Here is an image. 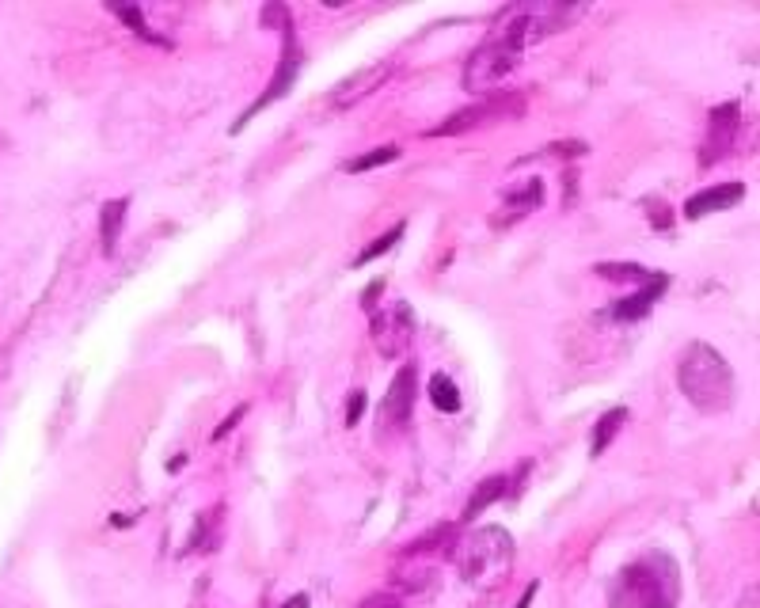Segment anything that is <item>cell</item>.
<instances>
[{"label":"cell","instance_id":"1","mask_svg":"<svg viewBox=\"0 0 760 608\" xmlns=\"http://www.w3.org/2000/svg\"><path fill=\"white\" fill-rule=\"evenodd\" d=\"M578 16H582V8H563V4H517V8H510L468 57L464 92H494L521 65L529 46L563 31L570 19Z\"/></svg>","mask_w":760,"mask_h":608},{"label":"cell","instance_id":"17","mask_svg":"<svg viewBox=\"0 0 760 608\" xmlns=\"http://www.w3.org/2000/svg\"><path fill=\"white\" fill-rule=\"evenodd\" d=\"M597 274L608 278V282H631V285H646L658 270H646L639 263H597Z\"/></svg>","mask_w":760,"mask_h":608},{"label":"cell","instance_id":"24","mask_svg":"<svg viewBox=\"0 0 760 608\" xmlns=\"http://www.w3.org/2000/svg\"><path fill=\"white\" fill-rule=\"evenodd\" d=\"M358 608H403V601H399V597H392V593H369V597H365Z\"/></svg>","mask_w":760,"mask_h":608},{"label":"cell","instance_id":"13","mask_svg":"<svg viewBox=\"0 0 760 608\" xmlns=\"http://www.w3.org/2000/svg\"><path fill=\"white\" fill-rule=\"evenodd\" d=\"M126 209H130V198H114V202H103V209H99V244H103L107 259L118 251V236H122V225H126Z\"/></svg>","mask_w":760,"mask_h":608},{"label":"cell","instance_id":"5","mask_svg":"<svg viewBox=\"0 0 760 608\" xmlns=\"http://www.w3.org/2000/svg\"><path fill=\"white\" fill-rule=\"evenodd\" d=\"M525 107H529V92L525 88H517V92H491L487 99L472 103V107L449 114L441 126L430 130V137H456V133L479 130V126H494V122H513V118L525 114Z\"/></svg>","mask_w":760,"mask_h":608},{"label":"cell","instance_id":"27","mask_svg":"<svg viewBox=\"0 0 760 608\" xmlns=\"http://www.w3.org/2000/svg\"><path fill=\"white\" fill-rule=\"evenodd\" d=\"M282 608H308V593H297L293 601H285Z\"/></svg>","mask_w":760,"mask_h":608},{"label":"cell","instance_id":"25","mask_svg":"<svg viewBox=\"0 0 760 608\" xmlns=\"http://www.w3.org/2000/svg\"><path fill=\"white\" fill-rule=\"evenodd\" d=\"M244 415H247V407H244V403H240V407H236V411H232V415H228L225 422H221V426L213 430V441H221V437H225V434H232V430H236V422H240V418H244Z\"/></svg>","mask_w":760,"mask_h":608},{"label":"cell","instance_id":"11","mask_svg":"<svg viewBox=\"0 0 760 608\" xmlns=\"http://www.w3.org/2000/svg\"><path fill=\"white\" fill-rule=\"evenodd\" d=\"M669 289V278H665L662 270L650 278L646 285H639V293H631V297H624V301H616L612 308H608V316L616 323H639L650 316V308L662 301V293Z\"/></svg>","mask_w":760,"mask_h":608},{"label":"cell","instance_id":"10","mask_svg":"<svg viewBox=\"0 0 760 608\" xmlns=\"http://www.w3.org/2000/svg\"><path fill=\"white\" fill-rule=\"evenodd\" d=\"M741 198H745V183H715V187H703L684 202V221H703L707 213L734 209Z\"/></svg>","mask_w":760,"mask_h":608},{"label":"cell","instance_id":"9","mask_svg":"<svg viewBox=\"0 0 760 608\" xmlns=\"http://www.w3.org/2000/svg\"><path fill=\"white\" fill-rule=\"evenodd\" d=\"M388 76H392V61H377V65H369V69H358L350 80H342L339 88L331 92V107H335V111H346V107H354L361 99H369L373 92H380V84H384Z\"/></svg>","mask_w":760,"mask_h":608},{"label":"cell","instance_id":"15","mask_svg":"<svg viewBox=\"0 0 760 608\" xmlns=\"http://www.w3.org/2000/svg\"><path fill=\"white\" fill-rule=\"evenodd\" d=\"M627 426V407H612L605 415L597 418V426H593V441H589V453L593 456H605V449L616 441V434Z\"/></svg>","mask_w":760,"mask_h":608},{"label":"cell","instance_id":"20","mask_svg":"<svg viewBox=\"0 0 760 608\" xmlns=\"http://www.w3.org/2000/svg\"><path fill=\"white\" fill-rule=\"evenodd\" d=\"M392 160H399V145H380V149H369L365 156L346 160V171H350V175H361V171L384 168V164H392Z\"/></svg>","mask_w":760,"mask_h":608},{"label":"cell","instance_id":"26","mask_svg":"<svg viewBox=\"0 0 760 608\" xmlns=\"http://www.w3.org/2000/svg\"><path fill=\"white\" fill-rule=\"evenodd\" d=\"M536 593H540V582H532V586H525V593H521V601L513 608H532V601H536Z\"/></svg>","mask_w":760,"mask_h":608},{"label":"cell","instance_id":"22","mask_svg":"<svg viewBox=\"0 0 760 608\" xmlns=\"http://www.w3.org/2000/svg\"><path fill=\"white\" fill-rule=\"evenodd\" d=\"M544 152H551V156H567V160H574V156H586V141H563V145H548Z\"/></svg>","mask_w":760,"mask_h":608},{"label":"cell","instance_id":"2","mask_svg":"<svg viewBox=\"0 0 760 608\" xmlns=\"http://www.w3.org/2000/svg\"><path fill=\"white\" fill-rule=\"evenodd\" d=\"M612 608H677L681 605V567L669 551H646L616 570L608 586Z\"/></svg>","mask_w":760,"mask_h":608},{"label":"cell","instance_id":"23","mask_svg":"<svg viewBox=\"0 0 760 608\" xmlns=\"http://www.w3.org/2000/svg\"><path fill=\"white\" fill-rule=\"evenodd\" d=\"M361 415H365V392H350V403H346V426H358Z\"/></svg>","mask_w":760,"mask_h":608},{"label":"cell","instance_id":"21","mask_svg":"<svg viewBox=\"0 0 760 608\" xmlns=\"http://www.w3.org/2000/svg\"><path fill=\"white\" fill-rule=\"evenodd\" d=\"M403 232H407V225L399 221V225H392L388 232H384V236H377V240H373V244L365 247L358 259H354V270H361V266H369L373 259H377V255H388V251H392V247H396L399 240H403Z\"/></svg>","mask_w":760,"mask_h":608},{"label":"cell","instance_id":"8","mask_svg":"<svg viewBox=\"0 0 760 608\" xmlns=\"http://www.w3.org/2000/svg\"><path fill=\"white\" fill-rule=\"evenodd\" d=\"M411 331H415V316L411 304H388L384 312H373V342L384 358H399L411 346Z\"/></svg>","mask_w":760,"mask_h":608},{"label":"cell","instance_id":"4","mask_svg":"<svg viewBox=\"0 0 760 608\" xmlns=\"http://www.w3.org/2000/svg\"><path fill=\"white\" fill-rule=\"evenodd\" d=\"M453 563L460 578L472 589H494L510 578L513 567V536L502 525L472 529L464 540L453 544Z\"/></svg>","mask_w":760,"mask_h":608},{"label":"cell","instance_id":"14","mask_svg":"<svg viewBox=\"0 0 760 608\" xmlns=\"http://www.w3.org/2000/svg\"><path fill=\"white\" fill-rule=\"evenodd\" d=\"M506 491H510V475H487V479L475 487V494L468 498V506H464L460 517H464V521H475L483 510H491L494 502H498Z\"/></svg>","mask_w":760,"mask_h":608},{"label":"cell","instance_id":"12","mask_svg":"<svg viewBox=\"0 0 760 608\" xmlns=\"http://www.w3.org/2000/svg\"><path fill=\"white\" fill-rule=\"evenodd\" d=\"M415 388H418V373L415 365H403L392 384H388V396H384V415L392 426H403L411 411H415Z\"/></svg>","mask_w":760,"mask_h":608},{"label":"cell","instance_id":"7","mask_svg":"<svg viewBox=\"0 0 760 608\" xmlns=\"http://www.w3.org/2000/svg\"><path fill=\"white\" fill-rule=\"evenodd\" d=\"M738 133H741V103L730 99L722 103L715 111L707 114V137L700 145V168H711L719 164L722 156H730L734 145H738Z\"/></svg>","mask_w":760,"mask_h":608},{"label":"cell","instance_id":"6","mask_svg":"<svg viewBox=\"0 0 760 608\" xmlns=\"http://www.w3.org/2000/svg\"><path fill=\"white\" fill-rule=\"evenodd\" d=\"M282 31V57H278V69H274V76H270V84H266V92L247 107L244 114H240V122L232 126V133H240L255 118L259 111H266L270 103H278V99H285V95L293 92V84H297V76H301L304 69V54H301V46H297V35H293V23H285V27H278Z\"/></svg>","mask_w":760,"mask_h":608},{"label":"cell","instance_id":"3","mask_svg":"<svg viewBox=\"0 0 760 608\" xmlns=\"http://www.w3.org/2000/svg\"><path fill=\"white\" fill-rule=\"evenodd\" d=\"M677 388L703 415H722L734 407V369L711 342H688L677 361Z\"/></svg>","mask_w":760,"mask_h":608},{"label":"cell","instance_id":"16","mask_svg":"<svg viewBox=\"0 0 760 608\" xmlns=\"http://www.w3.org/2000/svg\"><path fill=\"white\" fill-rule=\"evenodd\" d=\"M430 403H434L441 415H456L460 407H464V399H460V388L453 384L449 373H434L430 377Z\"/></svg>","mask_w":760,"mask_h":608},{"label":"cell","instance_id":"19","mask_svg":"<svg viewBox=\"0 0 760 608\" xmlns=\"http://www.w3.org/2000/svg\"><path fill=\"white\" fill-rule=\"evenodd\" d=\"M540 202H544V183H540V179H529L521 190H506V206H510L517 217L540 209Z\"/></svg>","mask_w":760,"mask_h":608},{"label":"cell","instance_id":"18","mask_svg":"<svg viewBox=\"0 0 760 608\" xmlns=\"http://www.w3.org/2000/svg\"><path fill=\"white\" fill-rule=\"evenodd\" d=\"M111 16H118L126 27H130L133 35L152 42V46H168V38H160L149 31V23H145V12H141V8H133V4H111Z\"/></svg>","mask_w":760,"mask_h":608}]
</instances>
